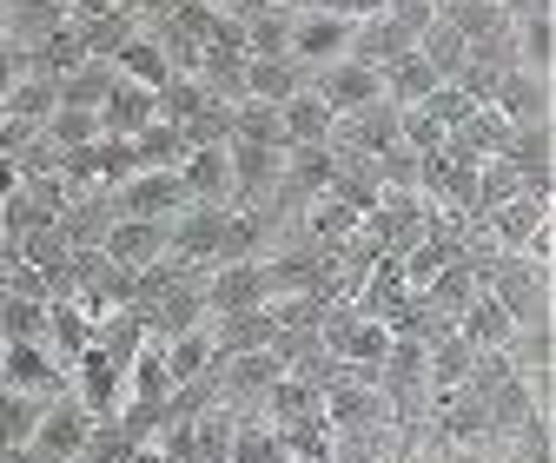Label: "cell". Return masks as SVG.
<instances>
[{
  "label": "cell",
  "mask_w": 556,
  "mask_h": 463,
  "mask_svg": "<svg viewBox=\"0 0 556 463\" xmlns=\"http://www.w3.org/2000/svg\"><path fill=\"white\" fill-rule=\"evenodd\" d=\"M483 292H491L517 324H543L549 318V272L530 265L523 252H497L491 272H483Z\"/></svg>",
  "instance_id": "cell-1"
},
{
  "label": "cell",
  "mask_w": 556,
  "mask_h": 463,
  "mask_svg": "<svg viewBox=\"0 0 556 463\" xmlns=\"http://www.w3.org/2000/svg\"><path fill=\"white\" fill-rule=\"evenodd\" d=\"M87 430H93L87 404H80L74 390H60V397H47V404H40V424H34V437L21 443V456H27V463H74L80 443H87Z\"/></svg>",
  "instance_id": "cell-2"
},
{
  "label": "cell",
  "mask_w": 556,
  "mask_h": 463,
  "mask_svg": "<svg viewBox=\"0 0 556 463\" xmlns=\"http://www.w3.org/2000/svg\"><path fill=\"white\" fill-rule=\"evenodd\" d=\"M106 198H113L119 219H173L186 206V179H179V166H139Z\"/></svg>",
  "instance_id": "cell-3"
},
{
  "label": "cell",
  "mask_w": 556,
  "mask_h": 463,
  "mask_svg": "<svg viewBox=\"0 0 556 463\" xmlns=\"http://www.w3.org/2000/svg\"><path fill=\"white\" fill-rule=\"evenodd\" d=\"M305 87H312L331 113H358V106L384 100V74H378V66H365V60H352V53H338V60L312 66Z\"/></svg>",
  "instance_id": "cell-4"
},
{
  "label": "cell",
  "mask_w": 556,
  "mask_h": 463,
  "mask_svg": "<svg viewBox=\"0 0 556 463\" xmlns=\"http://www.w3.org/2000/svg\"><path fill=\"white\" fill-rule=\"evenodd\" d=\"M205 318L213 311H252L271 298V279H265V258H232V265H205Z\"/></svg>",
  "instance_id": "cell-5"
},
{
  "label": "cell",
  "mask_w": 556,
  "mask_h": 463,
  "mask_svg": "<svg viewBox=\"0 0 556 463\" xmlns=\"http://www.w3.org/2000/svg\"><path fill=\"white\" fill-rule=\"evenodd\" d=\"M66 390L87 404V417L100 424V417H113L119 404H126V364H113L100 345H87L74 364H66Z\"/></svg>",
  "instance_id": "cell-6"
},
{
  "label": "cell",
  "mask_w": 556,
  "mask_h": 463,
  "mask_svg": "<svg viewBox=\"0 0 556 463\" xmlns=\"http://www.w3.org/2000/svg\"><path fill=\"white\" fill-rule=\"evenodd\" d=\"M352 27L358 21H338V14H318V8H292V34H286V60H299L305 74L338 53H352Z\"/></svg>",
  "instance_id": "cell-7"
},
{
  "label": "cell",
  "mask_w": 556,
  "mask_h": 463,
  "mask_svg": "<svg viewBox=\"0 0 556 463\" xmlns=\"http://www.w3.org/2000/svg\"><path fill=\"white\" fill-rule=\"evenodd\" d=\"M384 417H391L384 390H378L371 377H358V371L338 364V377L325 384V424H331V430H365V424H384Z\"/></svg>",
  "instance_id": "cell-8"
},
{
  "label": "cell",
  "mask_w": 556,
  "mask_h": 463,
  "mask_svg": "<svg viewBox=\"0 0 556 463\" xmlns=\"http://www.w3.org/2000/svg\"><path fill=\"white\" fill-rule=\"evenodd\" d=\"M219 226H226V206H199V198H186V206L166 219V258H186V265H213L219 258Z\"/></svg>",
  "instance_id": "cell-9"
},
{
  "label": "cell",
  "mask_w": 556,
  "mask_h": 463,
  "mask_svg": "<svg viewBox=\"0 0 556 463\" xmlns=\"http://www.w3.org/2000/svg\"><path fill=\"white\" fill-rule=\"evenodd\" d=\"M556 140H549V126H510V140H504V166L523 179V192H536V198H556Z\"/></svg>",
  "instance_id": "cell-10"
},
{
  "label": "cell",
  "mask_w": 556,
  "mask_h": 463,
  "mask_svg": "<svg viewBox=\"0 0 556 463\" xmlns=\"http://www.w3.org/2000/svg\"><path fill=\"white\" fill-rule=\"evenodd\" d=\"M278 153H286V146L226 140V159H232V206H271V192H278Z\"/></svg>",
  "instance_id": "cell-11"
},
{
  "label": "cell",
  "mask_w": 556,
  "mask_h": 463,
  "mask_svg": "<svg viewBox=\"0 0 556 463\" xmlns=\"http://www.w3.org/2000/svg\"><path fill=\"white\" fill-rule=\"evenodd\" d=\"M0 384L8 390H27V397H60L66 390V364L47 351V345H0Z\"/></svg>",
  "instance_id": "cell-12"
},
{
  "label": "cell",
  "mask_w": 556,
  "mask_h": 463,
  "mask_svg": "<svg viewBox=\"0 0 556 463\" xmlns=\"http://www.w3.org/2000/svg\"><path fill=\"white\" fill-rule=\"evenodd\" d=\"M391 140H397V106H391V100H371V106H358V113H338V119H331V146L352 153V159H371V153H384Z\"/></svg>",
  "instance_id": "cell-13"
},
{
  "label": "cell",
  "mask_w": 556,
  "mask_h": 463,
  "mask_svg": "<svg viewBox=\"0 0 556 463\" xmlns=\"http://www.w3.org/2000/svg\"><path fill=\"white\" fill-rule=\"evenodd\" d=\"M258 417H265L271 430L312 424V417H325V390H318L312 377H299V371H278V384L258 397Z\"/></svg>",
  "instance_id": "cell-14"
},
{
  "label": "cell",
  "mask_w": 556,
  "mask_h": 463,
  "mask_svg": "<svg viewBox=\"0 0 556 463\" xmlns=\"http://www.w3.org/2000/svg\"><path fill=\"white\" fill-rule=\"evenodd\" d=\"M100 252L113 265H126V272H139V265L166 258V219H113L106 239H100Z\"/></svg>",
  "instance_id": "cell-15"
},
{
  "label": "cell",
  "mask_w": 556,
  "mask_h": 463,
  "mask_svg": "<svg viewBox=\"0 0 556 463\" xmlns=\"http://www.w3.org/2000/svg\"><path fill=\"white\" fill-rule=\"evenodd\" d=\"M93 113H100V132H113V140H132L147 119H160V100H153V87H139V80H113L106 100H100Z\"/></svg>",
  "instance_id": "cell-16"
},
{
  "label": "cell",
  "mask_w": 556,
  "mask_h": 463,
  "mask_svg": "<svg viewBox=\"0 0 556 463\" xmlns=\"http://www.w3.org/2000/svg\"><path fill=\"white\" fill-rule=\"evenodd\" d=\"M179 179H186V198H199V206H232V159H226V146H192L179 159Z\"/></svg>",
  "instance_id": "cell-17"
},
{
  "label": "cell",
  "mask_w": 556,
  "mask_h": 463,
  "mask_svg": "<svg viewBox=\"0 0 556 463\" xmlns=\"http://www.w3.org/2000/svg\"><path fill=\"white\" fill-rule=\"evenodd\" d=\"M160 345H166V377H173V390H179V384H199L205 371H213V358H219V345H213V318H199V324L173 331V338H160Z\"/></svg>",
  "instance_id": "cell-18"
},
{
  "label": "cell",
  "mask_w": 556,
  "mask_h": 463,
  "mask_svg": "<svg viewBox=\"0 0 556 463\" xmlns=\"http://www.w3.org/2000/svg\"><path fill=\"white\" fill-rule=\"evenodd\" d=\"M491 106H497L510 126H549V80L510 66V74L497 80V93H491Z\"/></svg>",
  "instance_id": "cell-19"
},
{
  "label": "cell",
  "mask_w": 556,
  "mask_h": 463,
  "mask_svg": "<svg viewBox=\"0 0 556 463\" xmlns=\"http://www.w3.org/2000/svg\"><path fill=\"white\" fill-rule=\"evenodd\" d=\"M504 140H510V119H504L497 106H477L464 126H451V132H444V153H451V159H477V166H483V159H497V153H504Z\"/></svg>",
  "instance_id": "cell-20"
},
{
  "label": "cell",
  "mask_w": 556,
  "mask_h": 463,
  "mask_svg": "<svg viewBox=\"0 0 556 463\" xmlns=\"http://www.w3.org/2000/svg\"><path fill=\"white\" fill-rule=\"evenodd\" d=\"M457 338L470 345V351H510V338H517V318L491 298V292H477L464 311H457Z\"/></svg>",
  "instance_id": "cell-21"
},
{
  "label": "cell",
  "mask_w": 556,
  "mask_h": 463,
  "mask_svg": "<svg viewBox=\"0 0 556 463\" xmlns=\"http://www.w3.org/2000/svg\"><path fill=\"white\" fill-rule=\"evenodd\" d=\"M299 87H305V66L299 60H286V53H245V100L286 106Z\"/></svg>",
  "instance_id": "cell-22"
},
{
  "label": "cell",
  "mask_w": 556,
  "mask_h": 463,
  "mask_svg": "<svg viewBox=\"0 0 556 463\" xmlns=\"http://www.w3.org/2000/svg\"><path fill=\"white\" fill-rule=\"evenodd\" d=\"M139 318H147V338H173V331L199 324V318H205V292H199V279H186V285L147 298V305H139Z\"/></svg>",
  "instance_id": "cell-23"
},
{
  "label": "cell",
  "mask_w": 556,
  "mask_h": 463,
  "mask_svg": "<svg viewBox=\"0 0 556 463\" xmlns=\"http://www.w3.org/2000/svg\"><path fill=\"white\" fill-rule=\"evenodd\" d=\"M271 338H278V324H271L265 305H252V311H213V345H219V358H232V351H265Z\"/></svg>",
  "instance_id": "cell-24"
},
{
  "label": "cell",
  "mask_w": 556,
  "mask_h": 463,
  "mask_svg": "<svg viewBox=\"0 0 556 463\" xmlns=\"http://www.w3.org/2000/svg\"><path fill=\"white\" fill-rule=\"evenodd\" d=\"M483 219V232L497 239V252H517L543 219H549V198H536V192H517L510 206H497V213H477Z\"/></svg>",
  "instance_id": "cell-25"
},
{
  "label": "cell",
  "mask_w": 556,
  "mask_h": 463,
  "mask_svg": "<svg viewBox=\"0 0 556 463\" xmlns=\"http://www.w3.org/2000/svg\"><path fill=\"white\" fill-rule=\"evenodd\" d=\"M331 106L312 93V87H299L286 106H278V132H286V146H318V140H331Z\"/></svg>",
  "instance_id": "cell-26"
},
{
  "label": "cell",
  "mask_w": 556,
  "mask_h": 463,
  "mask_svg": "<svg viewBox=\"0 0 556 463\" xmlns=\"http://www.w3.org/2000/svg\"><path fill=\"white\" fill-rule=\"evenodd\" d=\"M0 100H8V119H21V126H47V113L60 106V80L53 74H34V66H27V74H14L8 80V93H0Z\"/></svg>",
  "instance_id": "cell-27"
},
{
  "label": "cell",
  "mask_w": 556,
  "mask_h": 463,
  "mask_svg": "<svg viewBox=\"0 0 556 463\" xmlns=\"http://www.w3.org/2000/svg\"><path fill=\"white\" fill-rule=\"evenodd\" d=\"M404 53H410V27H397L391 14H371V21L352 27V60L378 66V74H384L391 60H404Z\"/></svg>",
  "instance_id": "cell-28"
},
{
  "label": "cell",
  "mask_w": 556,
  "mask_h": 463,
  "mask_svg": "<svg viewBox=\"0 0 556 463\" xmlns=\"http://www.w3.org/2000/svg\"><path fill=\"white\" fill-rule=\"evenodd\" d=\"M510 60L523 66V74H543L556 66V21L549 14H530V21H510Z\"/></svg>",
  "instance_id": "cell-29"
},
{
  "label": "cell",
  "mask_w": 556,
  "mask_h": 463,
  "mask_svg": "<svg viewBox=\"0 0 556 463\" xmlns=\"http://www.w3.org/2000/svg\"><path fill=\"white\" fill-rule=\"evenodd\" d=\"M106 60H113V74H119V80H139V87H166V53H160V40L147 34V21H139V34H132L126 47H113Z\"/></svg>",
  "instance_id": "cell-30"
},
{
  "label": "cell",
  "mask_w": 556,
  "mask_h": 463,
  "mask_svg": "<svg viewBox=\"0 0 556 463\" xmlns=\"http://www.w3.org/2000/svg\"><path fill=\"white\" fill-rule=\"evenodd\" d=\"M47 305L53 298H21V292H0V338H21V345H47Z\"/></svg>",
  "instance_id": "cell-31"
},
{
  "label": "cell",
  "mask_w": 556,
  "mask_h": 463,
  "mask_svg": "<svg viewBox=\"0 0 556 463\" xmlns=\"http://www.w3.org/2000/svg\"><path fill=\"white\" fill-rule=\"evenodd\" d=\"M438 21L457 27L464 40H491L497 27H510L504 21V0H438Z\"/></svg>",
  "instance_id": "cell-32"
},
{
  "label": "cell",
  "mask_w": 556,
  "mask_h": 463,
  "mask_svg": "<svg viewBox=\"0 0 556 463\" xmlns=\"http://www.w3.org/2000/svg\"><path fill=\"white\" fill-rule=\"evenodd\" d=\"M239 34H245V53H286L292 8H271V0H258V8L239 14Z\"/></svg>",
  "instance_id": "cell-33"
},
{
  "label": "cell",
  "mask_w": 556,
  "mask_h": 463,
  "mask_svg": "<svg viewBox=\"0 0 556 463\" xmlns=\"http://www.w3.org/2000/svg\"><path fill=\"white\" fill-rule=\"evenodd\" d=\"M410 47H417V53H425V66H431V74H438V80H451V74H457V66H464V47H470V40H464L457 27H444V21L431 14L425 27H417V40H410Z\"/></svg>",
  "instance_id": "cell-34"
},
{
  "label": "cell",
  "mask_w": 556,
  "mask_h": 463,
  "mask_svg": "<svg viewBox=\"0 0 556 463\" xmlns=\"http://www.w3.org/2000/svg\"><path fill=\"white\" fill-rule=\"evenodd\" d=\"M66 27L80 34V47H87L93 60H106L113 47H126V40L139 34V14H132V8H113V14H93V21H66Z\"/></svg>",
  "instance_id": "cell-35"
},
{
  "label": "cell",
  "mask_w": 556,
  "mask_h": 463,
  "mask_svg": "<svg viewBox=\"0 0 556 463\" xmlns=\"http://www.w3.org/2000/svg\"><path fill=\"white\" fill-rule=\"evenodd\" d=\"M477 292H483V279H477L470 265L457 258V265H444V272H438V279L425 285V305H431V311H444V318L457 324V311H464V305H470Z\"/></svg>",
  "instance_id": "cell-36"
},
{
  "label": "cell",
  "mask_w": 556,
  "mask_h": 463,
  "mask_svg": "<svg viewBox=\"0 0 556 463\" xmlns=\"http://www.w3.org/2000/svg\"><path fill=\"white\" fill-rule=\"evenodd\" d=\"M431 87H438V74L425 66V53H417V47H410L404 60H391V66H384V100H391V106H417Z\"/></svg>",
  "instance_id": "cell-37"
},
{
  "label": "cell",
  "mask_w": 556,
  "mask_h": 463,
  "mask_svg": "<svg viewBox=\"0 0 556 463\" xmlns=\"http://www.w3.org/2000/svg\"><path fill=\"white\" fill-rule=\"evenodd\" d=\"M40 404H47V397H27V390H8V384H0V456L21 450V443L34 437Z\"/></svg>",
  "instance_id": "cell-38"
},
{
  "label": "cell",
  "mask_w": 556,
  "mask_h": 463,
  "mask_svg": "<svg viewBox=\"0 0 556 463\" xmlns=\"http://www.w3.org/2000/svg\"><path fill=\"white\" fill-rule=\"evenodd\" d=\"M113 80H119V74H113V60H93V53H87L74 74H60V106H100Z\"/></svg>",
  "instance_id": "cell-39"
},
{
  "label": "cell",
  "mask_w": 556,
  "mask_h": 463,
  "mask_svg": "<svg viewBox=\"0 0 556 463\" xmlns=\"http://www.w3.org/2000/svg\"><path fill=\"white\" fill-rule=\"evenodd\" d=\"M40 140H47L53 153L87 146V140H100V113H93V106H53V113H47V126H40Z\"/></svg>",
  "instance_id": "cell-40"
},
{
  "label": "cell",
  "mask_w": 556,
  "mask_h": 463,
  "mask_svg": "<svg viewBox=\"0 0 556 463\" xmlns=\"http://www.w3.org/2000/svg\"><path fill=\"white\" fill-rule=\"evenodd\" d=\"M132 153H139V166H179L192 146H186V132L173 119H147V126L132 132Z\"/></svg>",
  "instance_id": "cell-41"
},
{
  "label": "cell",
  "mask_w": 556,
  "mask_h": 463,
  "mask_svg": "<svg viewBox=\"0 0 556 463\" xmlns=\"http://www.w3.org/2000/svg\"><path fill=\"white\" fill-rule=\"evenodd\" d=\"M271 450H278L271 424L252 417V411H239V417H232V450H226V463H271Z\"/></svg>",
  "instance_id": "cell-42"
},
{
  "label": "cell",
  "mask_w": 556,
  "mask_h": 463,
  "mask_svg": "<svg viewBox=\"0 0 556 463\" xmlns=\"http://www.w3.org/2000/svg\"><path fill=\"white\" fill-rule=\"evenodd\" d=\"M226 140H258V146H286V132H278V106L239 100V106H232V132H226Z\"/></svg>",
  "instance_id": "cell-43"
},
{
  "label": "cell",
  "mask_w": 556,
  "mask_h": 463,
  "mask_svg": "<svg viewBox=\"0 0 556 463\" xmlns=\"http://www.w3.org/2000/svg\"><path fill=\"white\" fill-rule=\"evenodd\" d=\"M517 192H523V179H517L504 159H483V166H477V213H497V206H510ZM477 213H470V219H477Z\"/></svg>",
  "instance_id": "cell-44"
},
{
  "label": "cell",
  "mask_w": 556,
  "mask_h": 463,
  "mask_svg": "<svg viewBox=\"0 0 556 463\" xmlns=\"http://www.w3.org/2000/svg\"><path fill=\"white\" fill-rule=\"evenodd\" d=\"M397 140H404L410 153H438V146H444V126H438L425 106H397Z\"/></svg>",
  "instance_id": "cell-45"
},
{
  "label": "cell",
  "mask_w": 556,
  "mask_h": 463,
  "mask_svg": "<svg viewBox=\"0 0 556 463\" xmlns=\"http://www.w3.org/2000/svg\"><path fill=\"white\" fill-rule=\"evenodd\" d=\"M517 252H523V258H530V265H543V272H549V258H556V226H549V219H543V226H536V232H530V239H523V245H517Z\"/></svg>",
  "instance_id": "cell-46"
},
{
  "label": "cell",
  "mask_w": 556,
  "mask_h": 463,
  "mask_svg": "<svg viewBox=\"0 0 556 463\" xmlns=\"http://www.w3.org/2000/svg\"><path fill=\"white\" fill-rule=\"evenodd\" d=\"M126 0H66V21H93V14H113Z\"/></svg>",
  "instance_id": "cell-47"
},
{
  "label": "cell",
  "mask_w": 556,
  "mask_h": 463,
  "mask_svg": "<svg viewBox=\"0 0 556 463\" xmlns=\"http://www.w3.org/2000/svg\"><path fill=\"white\" fill-rule=\"evenodd\" d=\"M530 14H556V0H504V21H530Z\"/></svg>",
  "instance_id": "cell-48"
},
{
  "label": "cell",
  "mask_w": 556,
  "mask_h": 463,
  "mask_svg": "<svg viewBox=\"0 0 556 463\" xmlns=\"http://www.w3.org/2000/svg\"><path fill=\"white\" fill-rule=\"evenodd\" d=\"M271 463H299V456H292V450H271Z\"/></svg>",
  "instance_id": "cell-49"
},
{
  "label": "cell",
  "mask_w": 556,
  "mask_h": 463,
  "mask_svg": "<svg viewBox=\"0 0 556 463\" xmlns=\"http://www.w3.org/2000/svg\"><path fill=\"white\" fill-rule=\"evenodd\" d=\"M0 119H8V100H0Z\"/></svg>",
  "instance_id": "cell-50"
},
{
  "label": "cell",
  "mask_w": 556,
  "mask_h": 463,
  "mask_svg": "<svg viewBox=\"0 0 556 463\" xmlns=\"http://www.w3.org/2000/svg\"><path fill=\"white\" fill-rule=\"evenodd\" d=\"M0 345H8V338H0Z\"/></svg>",
  "instance_id": "cell-51"
}]
</instances>
